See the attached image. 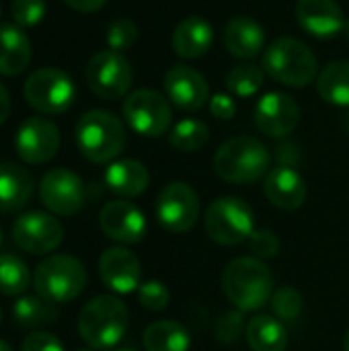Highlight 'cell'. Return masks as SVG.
<instances>
[{
  "label": "cell",
  "mask_w": 349,
  "mask_h": 351,
  "mask_svg": "<svg viewBox=\"0 0 349 351\" xmlns=\"http://www.w3.org/2000/svg\"><path fill=\"white\" fill-rule=\"evenodd\" d=\"M226 298L241 313L263 308L274 296V274L255 257H239L230 261L222 276Z\"/></svg>",
  "instance_id": "cell-1"
},
{
  "label": "cell",
  "mask_w": 349,
  "mask_h": 351,
  "mask_svg": "<svg viewBox=\"0 0 349 351\" xmlns=\"http://www.w3.org/2000/svg\"><path fill=\"white\" fill-rule=\"evenodd\" d=\"M130 325L128 306L117 296H97L78 315V333L91 350H113Z\"/></svg>",
  "instance_id": "cell-2"
},
{
  "label": "cell",
  "mask_w": 349,
  "mask_h": 351,
  "mask_svg": "<svg viewBox=\"0 0 349 351\" xmlns=\"http://www.w3.org/2000/svg\"><path fill=\"white\" fill-rule=\"evenodd\" d=\"M272 165L269 150L265 144L251 136H237L226 140L216 156L214 171L226 183L247 185L267 177Z\"/></svg>",
  "instance_id": "cell-3"
},
{
  "label": "cell",
  "mask_w": 349,
  "mask_h": 351,
  "mask_svg": "<svg viewBox=\"0 0 349 351\" xmlns=\"http://www.w3.org/2000/svg\"><path fill=\"white\" fill-rule=\"evenodd\" d=\"M74 138L80 154L86 160L105 165L113 162L121 154L125 146V128L113 113L91 109L78 119Z\"/></svg>",
  "instance_id": "cell-4"
},
{
  "label": "cell",
  "mask_w": 349,
  "mask_h": 351,
  "mask_svg": "<svg viewBox=\"0 0 349 351\" xmlns=\"http://www.w3.org/2000/svg\"><path fill=\"white\" fill-rule=\"evenodd\" d=\"M263 70L286 86L302 88L317 78L319 62L315 51L304 41L294 37H280L265 49Z\"/></svg>",
  "instance_id": "cell-5"
},
{
  "label": "cell",
  "mask_w": 349,
  "mask_h": 351,
  "mask_svg": "<svg viewBox=\"0 0 349 351\" xmlns=\"http://www.w3.org/2000/svg\"><path fill=\"white\" fill-rule=\"evenodd\" d=\"M33 288L51 304L72 302L86 288V269L72 255H49L35 267Z\"/></svg>",
  "instance_id": "cell-6"
},
{
  "label": "cell",
  "mask_w": 349,
  "mask_h": 351,
  "mask_svg": "<svg viewBox=\"0 0 349 351\" xmlns=\"http://www.w3.org/2000/svg\"><path fill=\"white\" fill-rule=\"evenodd\" d=\"M208 237L224 247H237L249 241L255 232V216L241 197H218L206 212Z\"/></svg>",
  "instance_id": "cell-7"
},
{
  "label": "cell",
  "mask_w": 349,
  "mask_h": 351,
  "mask_svg": "<svg viewBox=\"0 0 349 351\" xmlns=\"http://www.w3.org/2000/svg\"><path fill=\"white\" fill-rule=\"evenodd\" d=\"M23 95L35 111L45 115H62L72 107L76 86L66 72L58 68H39L25 80Z\"/></svg>",
  "instance_id": "cell-8"
},
{
  "label": "cell",
  "mask_w": 349,
  "mask_h": 351,
  "mask_svg": "<svg viewBox=\"0 0 349 351\" xmlns=\"http://www.w3.org/2000/svg\"><path fill=\"white\" fill-rule=\"evenodd\" d=\"M132 80L134 70L128 58L119 51L103 49L86 64V82L91 90L105 101H117L130 95Z\"/></svg>",
  "instance_id": "cell-9"
},
{
  "label": "cell",
  "mask_w": 349,
  "mask_h": 351,
  "mask_svg": "<svg viewBox=\"0 0 349 351\" xmlns=\"http://www.w3.org/2000/svg\"><path fill=\"white\" fill-rule=\"evenodd\" d=\"M123 117L128 125L146 138H158L167 134L173 121L169 99L150 88H138L123 101Z\"/></svg>",
  "instance_id": "cell-10"
},
{
  "label": "cell",
  "mask_w": 349,
  "mask_h": 351,
  "mask_svg": "<svg viewBox=\"0 0 349 351\" xmlns=\"http://www.w3.org/2000/svg\"><path fill=\"white\" fill-rule=\"evenodd\" d=\"M200 218V197L189 183L173 181L156 197V220L169 232H187Z\"/></svg>",
  "instance_id": "cell-11"
},
{
  "label": "cell",
  "mask_w": 349,
  "mask_h": 351,
  "mask_svg": "<svg viewBox=\"0 0 349 351\" xmlns=\"http://www.w3.org/2000/svg\"><path fill=\"white\" fill-rule=\"evenodd\" d=\"M12 241L29 255H49L62 245L64 228L56 216L33 210L14 220Z\"/></svg>",
  "instance_id": "cell-12"
},
{
  "label": "cell",
  "mask_w": 349,
  "mask_h": 351,
  "mask_svg": "<svg viewBox=\"0 0 349 351\" xmlns=\"http://www.w3.org/2000/svg\"><path fill=\"white\" fill-rule=\"evenodd\" d=\"M43 206L58 216H72L84 206V183L70 169H51L39 183Z\"/></svg>",
  "instance_id": "cell-13"
},
{
  "label": "cell",
  "mask_w": 349,
  "mask_h": 351,
  "mask_svg": "<svg viewBox=\"0 0 349 351\" xmlns=\"http://www.w3.org/2000/svg\"><path fill=\"white\" fill-rule=\"evenodd\" d=\"M14 150L27 165L49 162L60 150V130L45 117H29L14 136Z\"/></svg>",
  "instance_id": "cell-14"
},
{
  "label": "cell",
  "mask_w": 349,
  "mask_h": 351,
  "mask_svg": "<svg viewBox=\"0 0 349 351\" xmlns=\"http://www.w3.org/2000/svg\"><path fill=\"white\" fill-rule=\"evenodd\" d=\"M163 86L167 99L183 111H197L210 101V86L204 74L185 64L171 66L165 74Z\"/></svg>",
  "instance_id": "cell-15"
},
{
  "label": "cell",
  "mask_w": 349,
  "mask_h": 351,
  "mask_svg": "<svg viewBox=\"0 0 349 351\" xmlns=\"http://www.w3.org/2000/svg\"><path fill=\"white\" fill-rule=\"evenodd\" d=\"M300 121L298 103L286 93H267L255 107V125L269 138L290 136Z\"/></svg>",
  "instance_id": "cell-16"
},
{
  "label": "cell",
  "mask_w": 349,
  "mask_h": 351,
  "mask_svg": "<svg viewBox=\"0 0 349 351\" xmlns=\"http://www.w3.org/2000/svg\"><path fill=\"white\" fill-rule=\"evenodd\" d=\"M99 224L105 237L121 245L140 243L146 234V218L142 210L125 199H115L103 206Z\"/></svg>",
  "instance_id": "cell-17"
},
{
  "label": "cell",
  "mask_w": 349,
  "mask_h": 351,
  "mask_svg": "<svg viewBox=\"0 0 349 351\" xmlns=\"http://www.w3.org/2000/svg\"><path fill=\"white\" fill-rule=\"evenodd\" d=\"M99 276L115 294H132L140 288L142 265L140 259L125 247H111L99 259Z\"/></svg>",
  "instance_id": "cell-18"
},
{
  "label": "cell",
  "mask_w": 349,
  "mask_h": 351,
  "mask_svg": "<svg viewBox=\"0 0 349 351\" xmlns=\"http://www.w3.org/2000/svg\"><path fill=\"white\" fill-rule=\"evenodd\" d=\"M296 21L313 37H335L346 29V16L335 0H298Z\"/></svg>",
  "instance_id": "cell-19"
},
{
  "label": "cell",
  "mask_w": 349,
  "mask_h": 351,
  "mask_svg": "<svg viewBox=\"0 0 349 351\" xmlns=\"http://www.w3.org/2000/svg\"><path fill=\"white\" fill-rule=\"evenodd\" d=\"M265 197L280 210H298L306 202V183L302 175L290 167V165H280L272 169L265 177Z\"/></svg>",
  "instance_id": "cell-20"
},
{
  "label": "cell",
  "mask_w": 349,
  "mask_h": 351,
  "mask_svg": "<svg viewBox=\"0 0 349 351\" xmlns=\"http://www.w3.org/2000/svg\"><path fill=\"white\" fill-rule=\"evenodd\" d=\"M224 45L239 60H253L265 47V29L249 16H234L224 27Z\"/></svg>",
  "instance_id": "cell-21"
},
{
  "label": "cell",
  "mask_w": 349,
  "mask_h": 351,
  "mask_svg": "<svg viewBox=\"0 0 349 351\" xmlns=\"http://www.w3.org/2000/svg\"><path fill=\"white\" fill-rule=\"evenodd\" d=\"M214 29L204 16H187L173 31V49L183 60H195L210 51Z\"/></svg>",
  "instance_id": "cell-22"
},
{
  "label": "cell",
  "mask_w": 349,
  "mask_h": 351,
  "mask_svg": "<svg viewBox=\"0 0 349 351\" xmlns=\"http://www.w3.org/2000/svg\"><path fill=\"white\" fill-rule=\"evenodd\" d=\"M33 177L16 162H0V212H19L33 197Z\"/></svg>",
  "instance_id": "cell-23"
},
{
  "label": "cell",
  "mask_w": 349,
  "mask_h": 351,
  "mask_svg": "<svg viewBox=\"0 0 349 351\" xmlns=\"http://www.w3.org/2000/svg\"><path fill=\"white\" fill-rule=\"evenodd\" d=\"M150 183L148 169L134 158L115 160L105 171V185L111 193L119 197H138L146 191Z\"/></svg>",
  "instance_id": "cell-24"
},
{
  "label": "cell",
  "mask_w": 349,
  "mask_h": 351,
  "mask_svg": "<svg viewBox=\"0 0 349 351\" xmlns=\"http://www.w3.org/2000/svg\"><path fill=\"white\" fill-rule=\"evenodd\" d=\"M31 62V41L19 25H0V74L19 76Z\"/></svg>",
  "instance_id": "cell-25"
},
{
  "label": "cell",
  "mask_w": 349,
  "mask_h": 351,
  "mask_svg": "<svg viewBox=\"0 0 349 351\" xmlns=\"http://www.w3.org/2000/svg\"><path fill=\"white\" fill-rule=\"evenodd\" d=\"M245 339L251 351H286L288 331L286 325L272 315H257L247 323Z\"/></svg>",
  "instance_id": "cell-26"
},
{
  "label": "cell",
  "mask_w": 349,
  "mask_h": 351,
  "mask_svg": "<svg viewBox=\"0 0 349 351\" xmlns=\"http://www.w3.org/2000/svg\"><path fill=\"white\" fill-rule=\"evenodd\" d=\"M146 351H189L191 335L179 321H156L142 337Z\"/></svg>",
  "instance_id": "cell-27"
},
{
  "label": "cell",
  "mask_w": 349,
  "mask_h": 351,
  "mask_svg": "<svg viewBox=\"0 0 349 351\" xmlns=\"http://www.w3.org/2000/svg\"><path fill=\"white\" fill-rule=\"evenodd\" d=\"M317 88L323 101L349 107V60H337L325 66L317 76Z\"/></svg>",
  "instance_id": "cell-28"
},
{
  "label": "cell",
  "mask_w": 349,
  "mask_h": 351,
  "mask_svg": "<svg viewBox=\"0 0 349 351\" xmlns=\"http://www.w3.org/2000/svg\"><path fill=\"white\" fill-rule=\"evenodd\" d=\"M12 317L16 325L25 329H37V327L56 323L60 313L56 304L43 300L41 296H21L12 304Z\"/></svg>",
  "instance_id": "cell-29"
},
{
  "label": "cell",
  "mask_w": 349,
  "mask_h": 351,
  "mask_svg": "<svg viewBox=\"0 0 349 351\" xmlns=\"http://www.w3.org/2000/svg\"><path fill=\"white\" fill-rule=\"evenodd\" d=\"M31 284V274L25 261L12 253H0V294L21 296Z\"/></svg>",
  "instance_id": "cell-30"
},
{
  "label": "cell",
  "mask_w": 349,
  "mask_h": 351,
  "mask_svg": "<svg viewBox=\"0 0 349 351\" xmlns=\"http://www.w3.org/2000/svg\"><path fill=\"white\" fill-rule=\"evenodd\" d=\"M210 140V130L200 119H183L169 132V142L173 148L183 152L202 150Z\"/></svg>",
  "instance_id": "cell-31"
},
{
  "label": "cell",
  "mask_w": 349,
  "mask_h": 351,
  "mask_svg": "<svg viewBox=\"0 0 349 351\" xmlns=\"http://www.w3.org/2000/svg\"><path fill=\"white\" fill-rule=\"evenodd\" d=\"M265 82V70L255 64H239L226 76V86L232 95L247 99L261 90Z\"/></svg>",
  "instance_id": "cell-32"
},
{
  "label": "cell",
  "mask_w": 349,
  "mask_h": 351,
  "mask_svg": "<svg viewBox=\"0 0 349 351\" xmlns=\"http://www.w3.org/2000/svg\"><path fill=\"white\" fill-rule=\"evenodd\" d=\"M272 308L276 319H280L282 323H292L302 313V296L298 290L290 286H282L272 296Z\"/></svg>",
  "instance_id": "cell-33"
},
{
  "label": "cell",
  "mask_w": 349,
  "mask_h": 351,
  "mask_svg": "<svg viewBox=\"0 0 349 351\" xmlns=\"http://www.w3.org/2000/svg\"><path fill=\"white\" fill-rule=\"evenodd\" d=\"M105 41H107L109 49L121 53V51L134 47V43L138 41V25L130 19H117L107 27Z\"/></svg>",
  "instance_id": "cell-34"
},
{
  "label": "cell",
  "mask_w": 349,
  "mask_h": 351,
  "mask_svg": "<svg viewBox=\"0 0 349 351\" xmlns=\"http://www.w3.org/2000/svg\"><path fill=\"white\" fill-rule=\"evenodd\" d=\"M138 302L150 311V313H160L169 306L171 302V292L169 288L158 282V280H150V282H144L140 284L138 288Z\"/></svg>",
  "instance_id": "cell-35"
},
{
  "label": "cell",
  "mask_w": 349,
  "mask_h": 351,
  "mask_svg": "<svg viewBox=\"0 0 349 351\" xmlns=\"http://www.w3.org/2000/svg\"><path fill=\"white\" fill-rule=\"evenodd\" d=\"M10 14L19 27H33L45 16V0H12Z\"/></svg>",
  "instance_id": "cell-36"
},
{
  "label": "cell",
  "mask_w": 349,
  "mask_h": 351,
  "mask_svg": "<svg viewBox=\"0 0 349 351\" xmlns=\"http://www.w3.org/2000/svg\"><path fill=\"white\" fill-rule=\"evenodd\" d=\"M243 329H247L245 321H243V313L241 311H230V313H224L218 323H216V337L222 341V343H234L239 341Z\"/></svg>",
  "instance_id": "cell-37"
},
{
  "label": "cell",
  "mask_w": 349,
  "mask_h": 351,
  "mask_svg": "<svg viewBox=\"0 0 349 351\" xmlns=\"http://www.w3.org/2000/svg\"><path fill=\"white\" fill-rule=\"evenodd\" d=\"M251 251L259 259H272L280 253V239L274 230H255L253 237L249 239Z\"/></svg>",
  "instance_id": "cell-38"
},
{
  "label": "cell",
  "mask_w": 349,
  "mask_h": 351,
  "mask_svg": "<svg viewBox=\"0 0 349 351\" xmlns=\"http://www.w3.org/2000/svg\"><path fill=\"white\" fill-rule=\"evenodd\" d=\"M21 351H66L62 341L51 335V333H45V331H35L31 335L25 337Z\"/></svg>",
  "instance_id": "cell-39"
},
{
  "label": "cell",
  "mask_w": 349,
  "mask_h": 351,
  "mask_svg": "<svg viewBox=\"0 0 349 351\" xmlns=\"http://www.w3.org/2000/svg\"><path fill=\"white\" fill-rule=\"evenodd\" d=\"M210 113L218 119H232L237 113V105L232 97H228L226 93H218L210 97Z\"/></svg>",
  "instance_id": "cell-40"
},
{
  "label": "cell",
  "mask_w": 349,
  "mask_h": 351,
  "mask_svg": "<svg viewBox=\"0 0 349 351\" xmlns=\"http://www.w3.org/2000/svg\"><path fill=\"white\" fill-rule=\"evenodd\" d=\"M64 2L78 12H97L99 8H103L107 0H64Z\"/></svg>",
  "instance_id": "cell-41"
},
{
  "label": "cell",
  "mask_w": 349,
  "mask_h": 351,
  "mask_svg": "<svg viewBox=\"0 0 349 351\" xmlns=\"http://www.w3.org/2000/svg\"><path fill=\"white\" fill-rule=\"evenodd\" d=\"M8 115H10V97L6 86L0 82V125L8 119Z\"/></svg>",
  "instance_id": "cell-42"
},
{
  "label": "cell",
  "mask_w": 349,
  "mask_h": 351,
  "mask_svg": "<svg viewBox=\"0 0 349 351\" xmlns=\"http://www.w3.org/2000/svg\"><path fill=\"white\" fill-rule=\"evenodd\" d=\"M0 351H12V348H10L6 341H2V339H0Z\"/></svg>",
  "instance_id": "cell-43"
},
{
  "label": "cell",
  "mask_w": 349,
  "mask_h": 351,
  "mask_svg": "<svg viewBox=\"0 0 349 351\" xmlns=\"http://www.w3.org/2000/svg\"><path fill=\"white\" fill-rule=\"evenodd\" d=\"M344 351H349V329L348 333H346V337H344Z\"/></svg>",
  "instance_id": "cell-44"
},
{
  "label": "cell",
  "mask_w": 349,
  "mask_h": 351,
  "mask_svg": "<svg viewBox=\"0 0 349 351\" xmlns=\"http://www.w3.org/2000/svg\"><path fill=\"white\" fill-rule=\"evenodd\" d=\"M344 31H346V35H348V39H349V19H348V23H346V29H344Z\"/></svg>",
  "instance_id": "cell-45"
},
{
  "label": "cell",
  "mask_w": 349,
  "mask_h": 351,
  "mask_svg": "<svg viewBox=\"0 0 349 351\" xmlns=\"http://www.w3.org/2000/svg\"><path fill=\"white\" fill-rule=\"evenodd\" d=\"M115 351H136V350H130V348H121V350H115Z\"/></svg>",
  "instance_id": "cell-46"
},
{
  "label": "cell",
  "mask_w": 349,
  "mask_h": 351,
  "mask_svg": "<svg viewBox=\"0 0 349 351\" xmlns=\"http://www.w3.org/2000/svg\"><path fill=\"white\" fill-rule=\"evenodd\" d=\"M346 125H348V130H349V113H348V117H346Z\"/></svg>",
  "instance_id": "cell-47"
},
{
  "label": "cell",
  "mask_w": 349,
  "mask_h": 351,
  "mask_svg": "<svg viewBox=\"0 0 349 351\" xmlns=\"http://www.w3.org/2000/svg\"><path fill=\"white\" fill-rule=\"evenodd\" d=\"M0 245H2V228H0Z\"/></svg>",
  "instance_id": "cell-48"
},
{
  "label": "cell",
  "mask_w": 349,
  "mask_h": 351,
  "mask_svg": "<svg viewBox=\"0 0 349 351\" xmlns=\"http://www.w3.org/2000/svg\"><path fill=\"white\" fill-rule=\"evenodd\" d=\"M78 351H97V350H78Z\"/></svg>",
  "instance_id": "cell-49"
},
{
  "label": "cell",
  "mask_w": 349,
  "mask_h": 351,
  "mask_svg": "<svg viewBox=\"0 0 349 351\" xmlns=\"http://www.w3.org/2000/svg\"><path fill=\"white\" fill-rule=\"evenodd\" d=\"M0 323H2V311H0Z\"/></svg>",
  "instance_id": "cell-50"
},
{
  "label": "cell",
  "mask_w": 349,
  "mask_h": 351,
  "mask_svg": "<svg viewBox=\"0 0 349 351\" xmlns=\"http://www.w3.org/2000/svg\"><path fill=\"white\" fill-rule=\"evenodd\" d=\"M0 12H2V8H0Z\"/></svg>",
  "instance_id": "cell-51"
}]
</instances>
